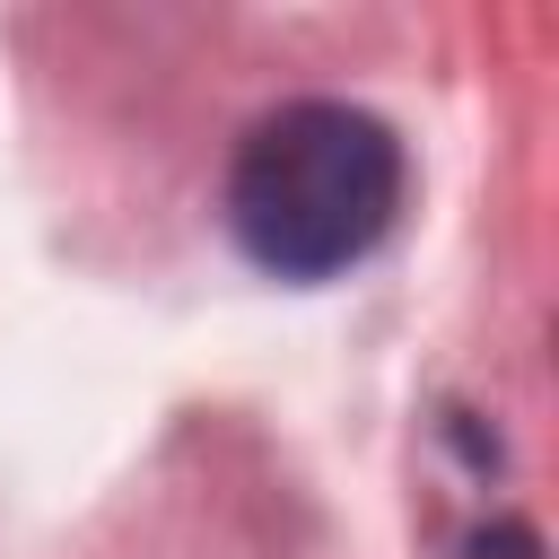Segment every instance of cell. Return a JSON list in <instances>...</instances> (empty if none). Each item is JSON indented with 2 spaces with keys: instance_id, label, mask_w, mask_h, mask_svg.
Instances as JSON below:
<instances>
[{
  "instance_id": "1",
  "label": "cell",
  "mask_w": 559,
  "mask_h": 559,
  "mask_svg": "<svg viewBox=\"0 0 559 559\" xmlns=\"http://www.w3.org/2000/svg\"><path fill=\"white\" fill-rule=\"evenodd\" d=\"M402 140L341 96H297L262 114L227 157V236L271 280H332L384 245L402 218Z\"/></svg>"
}]
</instances>
